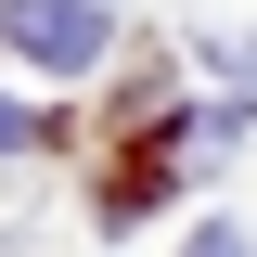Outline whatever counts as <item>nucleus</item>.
<instances>
[{"label": "nucleus", "instance_id": "1", "mask_svg": "<svg viewBox=\"0 0 257 257\" xmlns=\"http://www.w3.org/2000/svg\"><path fill=\"white\" fill-rule=\"evenodd\" d=\"M0 39L26 64H52V77H77V64H103V0H13Z\"/></svg>", "mask_w": 257, "mask_h": 257}, {"label": "nucleus", "instance_id": "2", "mask_svg": "<svg viewBox=\"0 0 257 257\" xmlns=\"http://www.w3.org/2000/svg\"><path fill=\"white\" fill-rule=\"evenodd\" d=\"M26 142H39V128H26V103H0V155H26Z\"/></svg>", "mask_w": 257, "mask_h": 257}, {"label": "nucleus", "instance_id": "3", "mask_svg": "<svg viewBox=\"0 0 257 257\" xmlns=\"http://www.w3.org/2000/svg\"><path fill=\"white\" fill-rule=\"evenodd\" d=\"M193 257H244V231H219V219H206V231H193Z\"/></svg>", "mask_w": 257, "mask_h": 257}]
</instances>
